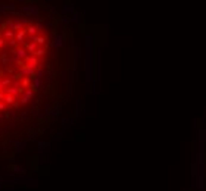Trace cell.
I'll list each match as a JSON object with an SVG mask.
<instances>
[{
	"label": "cell",
	"mask_w": 206,
	"mask_h": 191,
	"mask_svg": "<svg viewBox=\"0 0 206 191\" xmlns=\"http://www.w3.org/2000/svg\"><path fill=\"white\" fill-rule=\"evenodd\" d=\"M36 71H37V69H30V68L21 66V69H19L18 74L22 76V78H30V79H33V78L36 76Z\"/></svg>",
	"instance_id": "9"
},
{
	"label": "cell",
	"mask_w": 206,
	"mask_h": 191,
	"mask_svg": "<svg viewBox=\"0 0 206 191\" xmlns=\"http://www.w3.org/2000/svg\"><path fill=\"white\" fill-rule=\"evenodd\" d=\"M60 122H62V128H66V126L72 122V118H62Z\"/></svg>",
	"instance_id": "34"
},
{
	"label": "cell",
	"mask_w": 206,
	"mask_h": 191,
	"mask_svg": "<svg viewBox=\"0 0 206 191\" xmlns=\"http://www.w3.org/2000/svg\"><path fill=\"white\" fill-rule=\"evenodd\" d=\"M6 71H7V74H10V75L13 74V68H10V66H7V68H6Z\"/></svg>",
	"instance_id": "40"
},
{
	"label": "cell",
	"mask_w": 206,
	"mask_h": 191,
	"mask_svg": "<svg viewBox=\"0 0 206 191\" xmlns=\"http://www.w3.org/2000/svg\"><path fill=\"white\" fill-rule=\"evenodd\" d=\"M28 87H31V79H30V78H22V79H21V88L25 90V88H28Z\"/></svg>",
	"instance_id": "25"
},
{
	"label": "cell",
	"mask_w": 206,
	"mask_h": 191,
	"mask_svg": "<svg viewBox=\"0 0 206 191\" xmlns=\"http://www.w3.org/2000/svg\"><path fill=\"white\" fill-rule=\"evenodd\" d=\"M49 147H50V141H49V140H40V141L37 143V149H39V160H40V162H41V157H43L44 152H47Z\"/></svg>",
	"instance_id": "8"
},
{
	"label": "cell",
	"mask_w": 206,
	"mask_h": 191,
	"mask_svg": "<svg viewBox=\"0 0 206 191\" xmlns=\"http://www.w3.org/2000/svg\"><path fill=\"white\" fill-rule=\"evenodd\" d=\"M75 112H77V116L81 115V96L80 94L77 96V110Z\"/></svg>",
	"instance_id": "31"
},
{
	"label": "cell",
	"mask_w": 206,
	"mask_h": 191,
	"mask_svg": "<svg viewBox=\"0 0 206 191\" xmlns=\"http://www.w3.org/2000/svg\"><path fill=\"white\" fill-rule=\"evenodd\" d=\"M46 76L53 78V76H55V71H53V69H46Z\"/></svg>",
	"instance_id": "35"
},
{
	"label": "cell",
	"mask_w": 206,
	"mask_h": 191,
	"mask_svg": "<svg viewBox=\"0 0 206 191\" xmlns=\"http://www.w3.org/2000/svg\"><path fill=\"white\" fill-rule=\"evenodd\" d=\"M27 141H21V140H18V141H15L13 143V150L15 153H22L25 149H27Z\"/></svg>",
	"instance_id": "11"
},
{
	"label": "cell",
	"mask_w": 206,
	"mask_h": 191,
	"mask_svg": "<svg viewBox=\"0 0 206 191\" xmlns=\"http://www.w3.org/2000/svg\"><path fill=\"white\" fill-rule=\"evenodd\" d=\"M4 96H6L4 93H0V102H1V100H4Z\"/></svg>",
	"instance_id": "41"
},
{
	"label": "cell",
	"mask_w": 206,
	"mask_h": 191,
	"mask_svg": "<svg viewBox=\"0 0 206 191\" xmlns=\"http://www.w3.org/2000/svg\"><path fill=\"white\" fill-rule=\"evenodd\" d=\"M22 63H24L22 66L30 68V69H37V68H39V59H37L34 54H28Z\"/></svg>",
	"instance_id": "6"
},
{
	"label": "cell",
	"mask_w": 206,
	"mask_h": 191,
	"mask_svg": "<svg viewBox=\"0 0 206 191\" xmlns=\"http://www.w3.org/2000/svg\"><path fill=\"white\" fill-rule=\"evenodd\" d=\"M3 88H4V87H3V84L0 82V93H3Z\"/></svg>",
	"instance_id": "45"
},
{
	"label": "cell",
	"mask_w": 206,
	"mask_h": 191,
	"mask_svg": "<svg viewBox=\"0 0 206 191\" xmlns=\"http://www.w3.org/2000/svg\"><path fill=\"white\" fill-rule=\"evenodd\" d=\"M60 112H62V103L59 100H56L53 103V116H59Z\"/></svg>",
	"instance_id": "19"
},
{
	"label": "cell",
	"mask_w": 206,
	"mask_h": 191,
	"mask_svg": "<svg viewBox=\"0 0 206 191\" xmlns=\"http://www.w3.org/2000/svg\"><path fill=\"white\" fill-rule=\"evenodd\" d=\"M0 82L3 84V87H10L12 85V76H4Z\"/></svg>",
	"instance_id": "29"
},
{
	"label": "cell",
	"mask_w": 206,
	"mask_h": 191,
	"mask_svg": "<svg viewBox=\"0 0 206 191\" xmlns=\"http://www.w3.org/2000/svg\"><path fill=\"white\" fill-rule=\"evenodd\" d=\"M34 94H36V91L31 88V87H28V88H25V90H22V96H21V103L22 105H27L33 97H34Z\"/></svg>",
	"instance_id": "7"
},
{
	"label": "cell",
	"mask_w": 206,
	"mask_h": 191,
	"mask_svg": "<svg viewBox=\"0 0 206 191\" xmlns=\"http://www.w3.org/2000/svg\"><path fill=\"white\" fill-rule=\"evenodd\" d=\"M59 21H60L62 24H72V16H71V15H62V16L59 18Z\"/></svg>",
	"instance_id": "24"
},
{
	"label": "cell",
	"mask_w": 206,
	"mask_h": 191,
	"mask_svg": "<svg viewBox=\"0 0 206 191\" xmlns=\"http://www.w3.org/2000/svg\"><path fill=\"white\" fill-rule=\"evenodd\" d=\"M205 187V181H203V174L197 175V181H196V191H203Z\"/></svg>",
	"instance_id": "17"
},
{
	"label": "cell",
	"mask_w": 206,
	"mask_h": 191,
	"mask_svg": "<svg viewBox=\"0 0 206 191\" xmlns=\"http://www.w3.org/2000/svg\"><path fill=\"white\" fill-rule=\"evenodd\" d=\"M1 16H3V13H1V6H0V21H1Z\"/></svg>",
	"instance_id": "46"
},
{
	"label": "cell",
	"mask_w": 206,
	"mask_h": 191,
	"mask_svg": "<svg viewBox=\"0 0 206 191\" xmlns=\"http://www.w3.org/2000/svg\"><path fill=\"white\" fill-rule=\"evenodd\" d=\"M34 22L30 21V19H24V18H15V19H9L3 28L6 30H12V31H21V30H25L28 25H33Z\"/></svg>",
	"instance_id": "2"
},
{
	"label": "cell",
	"mask_w": 206,
	"mask_h": 191,
	"mask_svg": "<svg viewBox=\"0 0 206 191\" xmlns=\"http://www.w3.org/2000/svg\"><path fill=\"white\" fill-rule=\"evenodd\" d=\"M203 141L206 143V129H203Z\"/></svg>",
	"instance_id": "43"
},
{
	"label": "cell",
	"mask_w": 206,
	"mask_h": 191,
	"mask_svg": "<svg viewBox=\"0 0 206 191\" xmlns=\"http://www.w3.org/2000/svg\"><path fill=\"white\" fill-rule=\"evenodd\" d=\"M15 3H7V4H1V13L3 15H12L15 12Z\"/></svg>",
	"instance_id": "10"
},
{
	"label": "cell",
	"mask_w": 206,
	"mask_h": 191,
	"mask_svg": "<svg viewBox=\"0 0 206 191\" xmlns=\"http://www.w3.org/2000/svg\"><path fill=\"white\" fill-rule=\"evenodd\" d=\"M25 33L30 36L31 38H34L37 36V33H39V30L36 28V24H33V25H28L27 28H25Z\"/></svg>",
	"instance_id": "16"
},
{
	"label": "cell",
	"mask_w": 206,
	"mask_h": 191,
	"mask_svg": "<svg viewBox=\"0 0 206 191\" xmlns=\"http://www.w3.org/2000/svg\"><path fill=\"white\" fill-rule=\"evenodd\" d=\"M71 16H72V24H80L81 22V13L80 12H74Z\"/></svg>",
	"instance_id": "26"
},
{
	"label": "cell",
	"mask_w": 206,
	"mask_h": 191,
	"mask_svg": "<svg viewBox=\"0 0 206 191\" xmlns=\"http://www.w3.org/2000/svg\"><path fill=\"white\" fill-rule=\"evenodd\" d=\"M19 12L24 13L25 16H39V6L37 3H28V4H24L19 7Z\"/></svg>",
	"instance_id": "4"
},
{
	"label": "cell",
	"mask_w": 206,
	"mask_h": 191,
	"mask_svg": "<svg viewBox=\"0 0 206 191\" xmlns=\"http://www.w3.org/2000/svg\"><path fill=\"white\" fill-rule=\"evenodd\" d=\"M4 103H6V105H13V103H15V97L10 96L9 93H6V96H4Z\"/></svg>",
	"instance_id": "30"
},
{
	"label": "cell",
	"mask_w": 206,
	"mask_h": 191,
	"mask_svg": "<svg viewBox=\"0 0 206 191\" xmlns=\"http://www.w3.org/2000/svg\"><path fill=\"white\" fill-rule=\"evenodd\" d=\"M4 181H6V179H4V178H3V176H0V185H1V184H3V182H4Z\"/></svg>",
	"instance_id": "44"
},
{
	"label": "cell",
	"mask_w": 206,
	"mask_h": 191,
	"mask_svg": "<svg viewBox=\"0 0 206 191\" xmlns=\"http://www.w3.org/2000/svg\"><path fill=\"white\" fill-rule=\"evenodd\" d=\"M0 63H1V65H9V63H10V57L7 56V53H3V54L0 56Z\"/></svg>",
	"instance_id": "27"
},
{
	"label": "cell",
	"mask_w": 206,
	"mask_h": 191,
	"mask_svg": "<svg viewBox=\"0 0 206 191\" xmlns=\"http://www.w3.org/2000/svg\"><path fill=\"white\" fill-rule=\"evenodd\" d=\"M31 40H33V41H34V43H36L37 46H41V47H46V41H47V38L44 37L43 34H37L36 37H34V38H31Z\"/></svg>",
	"instance_id": "14"
},
{
	"label": "cell",
	"mask_w": 206,
	"mask_h": 191,
	"mask_svg": "<svg viewBox=\"0 0 206 191\" xmlns=\"http://www.w3.org/2000/svg\"><path fill=\"white\" fill-rule=\"evenodd\" d=\"M25 49L28 50V53H30V54H34V53H36V50L39 49V46H37V44H36V43L31 40V41L27 44V47H25Z\"/></svg>",
	"instance_id": "21"
},
{
	"label": "cell",
	"mask_w": 206,
	"mask_h": 191,
	"mask_svg": "<svg viewBox=\"0 0 206 191\" xmlns=\"http://www.w3.org/2000/svg\"><path fill=\"white\" fill-rule=\"evenodd\" d=\"M43 87H44L43 79H40V78H33V79H31V88H33L34 91L43 90Z\"/></svg>",
	"instance_id": "12"
},
{
	"label": "cell",
	"mask_w": 206,
	"mask_h": 191,
	"mask_svg": "<svg viewBox=\"0 0 206 191\" xmlns=\"http://www.w3.org/2000/svg\"><path fill=\"white\" fill-rule=\"evenodd\" d=\"M3 121H4V115L0 113V122H3Z\"/></svg>",
	"instance_id": "42"
},
{
	"label": "cell",
	"mask_w": 206,
	"mask_h": 191,
	"mask_svg": "<svg viewBox=\"0 0 206 191\" xmlns=\"http://www.w3.org/2000/svg\"><path fill=\"white\" fill-rule=\"evenodd\" d=\"M10 171L13 172V174H16L18 176H27V171L24 169V168H21V166H18V165H12L10 166Z\"/></svg>",
	"instance_id": "13"
},
{
	"label": "cell",
	"mask_w": 206,
	"mask_h": 191,
	"mask_svg": "<svg viewBox=\"0 0 206 191\" xmlns=\"http://www.w3.org/2000/svg\"><path fill=\"white\" fill-rule=\"evenodd\" d=\"M44 76H46V69H44V68H37L34 78H40V79H43Z\"/></svg>",
	"instance_id": "28"
},
{
	"label": "cell",
	"mask_w": 206,
	"mask_h": 191,
	"mask_svg": "<svg viewBox=\"0 0 206 191\" xmlns=\"http://www.w3.org/2000/svg\"><path fill=\"white\" fill-rule=\"evenodd\" d=\"M4 46H6V40L1 37V38H0V50H3V49H4Z\"/></svg>",
	"instance_id": "37"
},
{
	"label": "cell",
	"mask_w": 206,
	"mask_h": 191,
	"mask_svg": "<svg viewBox=\"0 0 206 191\" xmlns=\"http://www.w3.org/2000/svg\"><path fill=\"white\" fill-rule=\"evenodd\" d=\"M4 110H6V103L0 102V112H4Z\"/></svg>",
	"instance_id": "39"
},
{
	"label": "cell",
	"mask_w": 206,
	"mask_h": 191,
	"mask_svg": "<svg viewBox=\"0 0 206 191\" xmlns=\"http://www.w3.org/2000/svg\"><path fill=\"white\" fill-rule=\"evenodd\" d=\"M60 12H62V15H72L75 12V9H74L72 4H63L60 7Z\"/></svg>",
	"instance_id": "15"
},
{
	"label": "cell",
	"mask_w": 206,
	"mask_h": 191,
	"mask_svg": "<svg viewBox=\"0 0 206 191\" xmlns=\"http://www.w3.org/2000/svg\"><path fill=\"white\" fill-rule=\"evenodd\" d=\"M85 56H84V72H85V91H90V82L93 79V50H91V37H84Z\"/></svg>",
	"instance_id": "1"
},
{
	"label": "cell",
	"mask_w": 206,
	"mask_h": 191,
	"mask_svg": "<svg viewBox=\"0 0 206 191\" xmlns=\"http://www.w3.org/2000/svg\"><path fill=\"white\" fill-rule=\"evenodd\" d=\"M74 59H77V60L81 59V47H75L74 49Z\"/></svg>",
	"instance_id": "33"
},
{
	"label": "cell",
	"mask_w": 206,
	"mask_h": 191,
	"mask_svg": "<svg viewBox=\"0 0 206 191\" xmlns=\"http://www.w3.org/2000/svg\"><path fill=\"white\" fill-rule=\"evenodd\" d=\"M37 137H39V131H37V129H30V131H28V137H27L28 141H34Z\"/></svg>",
	"instance_id": "23"
},
{
	"label": "cell",
	"mask_w": 206,
	"mask_h": 191,
	"mask_svg": "<svg viewBox=\"0 0 206 191\" xmlns=\"http://www.w3.org/2000/svg\"><path fill=\"white\" fill-rule=\"evenodd\" d=\"M7 43H9V46H10V47H15V46H16V44H18V43H16V40H15V38H12V40H9V41H7Z\"/></svg>",
	"instance_id": "38"
},
{
	"label": "cell",
	"mask_w": 206,
	"mask_h": 191,
	"mask_svg": "<svg viewBox=\"0 0 206 191\" xmlns=\"http://www.w3.org/2000/svg\"><path fill=\"white\" fill-rule=\"evenodd\" d=\"M30 116H31V118H40V116H43V113H40V109H39V107H34V109L31 110Z\"/></svg>",
	"instance_id": "32"
},
{
	"label": "cell",
	"mask_w": 206,
	"mask_h": 191,
	"mask_svg": "<svg viewBox=\"0 0 206 191\" xmlns=\"http://www.w3.org/2000/svg\"><path fill=\"white\" fill-rule=\"evenodd\" d=\"M3 36H4V40L6 41H9V40H12V38H15V33L12 31V30H3Z\"/></svg>",
	"instance_id": "22"
},
{
	"label": "cell",
	"mask_w": 206,
	"mask_h": 191,
	"mask_svg": "<svg viewBox=\"0 0 206 191\" xmlns=\"http://www.w3.org/2000/svg\"><path fill=\"white\" fill-rule=\"evenodd\" d=\"M25 36H27L25 30H21V31H18V33L15 34V40H16V43L22 44V43H24V38H25Z\"/></svg>",
	"instance_id": "20"
},
{
	"label": "cell",
	"mask_w": 206,
	"mask_h": 191,
	"mask_svg": "<svg viewBox=\"0 0 206 191\" xmlns=\"http://www.w3.org/2000/svg\"><path fill=\"white\" fill-rule=\"evenodd\" d=\"M46 53H47V46H46V47H39V49L36 50V53H34V56H36L37 59H44V56H46Z\"/></svg>",
	"instance_id": "18"
},
{
	"label": "cell",
	"mask_w": 206,
	"mask_h": 191,
	"mask_svg": "<svg viewBox=\"0 0 206 191\" xmlns=\"http://www.w3.org/2000/svg\"><path fill=\"white\" fill-rule=\"evenodd\" d=\"M36 28H37L39 31H43V30H44V24H43V22H37V24H36Z\"/></svg>",
	"instance_id": "36"
},
{
	"label": "cell",
	"mask_w": 206,
	"mask_h": 191,
	"mask_svg": "<svg viewBox=\"0 0 206 191\" xmlns=\"http://www.w3.org/2000/svg\"><path fill=\"white\" fill-rule=\"evenodd\" d=\"M10 182H13L15 185L18 187H24V188H37L39 187V181L37 179H28L27 176H16V178H12Z\"/></svg>",
	"instance_id": "3"
},
{
	"label": "cell",
	"mask_w": 206,
	"mask_h": 191,
	"mask_svg": "<svg viewBox=\"0 0 206 191\" xmlns=\"http://www.w3.org/2000/svg\"><path fill=\"white\" fill-rule=\"evenodd\" d=\"M63 43H65V36H63V33H58V31H56V33L53 34L52 43H50L52 47L56 49V50H58V49H62V47H63Z\"/></svg>",
	"instance_id": "5"
}]
</instances>
